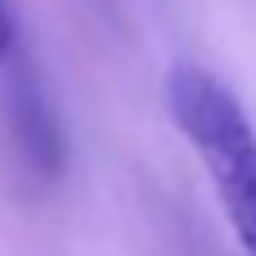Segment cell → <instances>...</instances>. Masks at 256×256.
<instances>
[{"label": "cell", "instance_id": "7a4b0ae2", "mask_svg": "<svg viewBox=\"0 0 256 256\" xmlns=\"http://www.w3.org/2000/svg\"><path fill=\"white\" fill-rule=\"evenodd\" d=\"M0 117H4V140L9 158L22 171L32 189H45L63 176L68 166V135L54 112V99L45 94L40 72L18 58V50L4 63V90H0Z\"/></svg>", "mask_w": 256, "mask_h": 256}, {"label": "cell", "instance_id": "6da1fadb", "mask_svg": "<svg viewBox=\"0 0 256 256\" xmlns=\"http://www.w3.org/2000/svg\"><path fill=\"white\" fill-rule=\"evenodd\" d=\"M166 112L202 158L234 238L248 256H256V126L248 122L243 104L207 68L176 63L166 76Z\"/></svg>", "mask_w": 256, "mask_h": 256}, {"label": "cell", "instance_id": "3957f363", "mask_svg": "<svg viewBox=\"0 0 256 256\" xmlns=\"http://www.w3.org/2000/svg\"><path fill=\"white\" fill-rule=\"evenodd\" d=\"M18 50V27H14V14H9V4L0 0V68L9 63V54Z\"/></svg>", "mask_w": 256, "mask_h": 256}]
</instances>
